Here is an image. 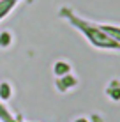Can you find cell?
Here are the masks:
<instances>
[]
</instances>
